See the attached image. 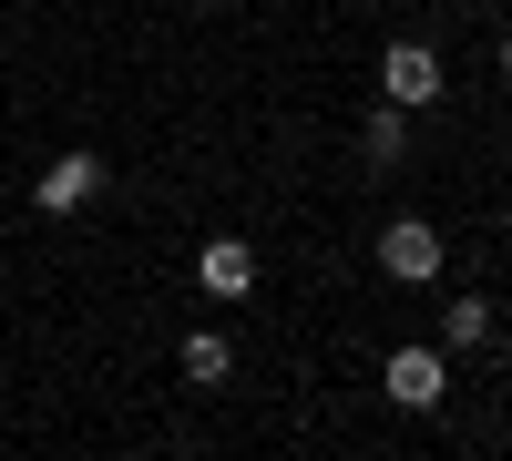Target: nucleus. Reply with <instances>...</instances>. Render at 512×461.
Returning a JSON list of instances; mask_svg holds the SVG:
<instances>
[{
	"mask_svg": "<svg viewBox=\"0 0 512 461\" xmlns=\"http://www.w3.org/2000/svg\"><path fill=\"white\" fill-rule=\"evenodd\" d=\"M451 93V62L431 52V41H390L379 52V103H400V113H431Z\"/></svg>",
	"mask_w": 512,
	"mask_h": 461,
	"instance_id": "f257e3e1",
	"label": "nucleus"
},
{
	"mask_svg": "<svg viewBox=\"0 0 512 461\" xmlns=\"http://www.w3.org/2000/svg\"><path fill=\"white\" fill-rule=\"evenodd\" d=\"M379 390H390V410H441L451 400V349L431 339V349H390V369H379Z\"/></svg>",
	"mask_w": 512,
	"mask_h": 461,
	"instance_id": "f03ea898",
	"label": "nucleus"
},
{
	"mask_svg": "<svg viewBox=\"0 0 512 461\" xmlns=\"http://www.w3.org/2000/svg\"><path fill=\"white\" fill-rule=\"evenodd\" d=\"M93 195H103V154H93V144H62V154L31 175V205H41V216H82Z\"/></svg>",
	"mask_w": 512,
	"mask_h": 461,
	"instance_id": "7ed1b4c3",
	"label": "nucleus"
},
{
	"mask_svg": "<svg viewBox=\"0 0 512 461\" xmlns=\"http://www.w3.org/2000/svg\"><path fill=\"white\" fill-rule=\"evenodd\" d=\"M379 277L390 287H431L441 277V226L431 216H390L379 226Z\"/></svg>",
	"mask_w": 512,
	"mask_h": 461,
	"instance_id": "20e7f679",
	"label": "nucleus"
},
{
	"mask_svg": "<svg viewBox=\"0 0 512 461\" xmlns=\"http://www.w3.org/2000/svg\"><path fill=\"white\" fill-rule=\"evenodd\" d=\"M195 287H205L216 308H236L246 287H256V246H246V236H205V246H195Z\"/></svg>",
	"mask_w": 512,
	"mask_h": 461,
	"instance_id": "39448f33",
	"label": "nucleus"
},
{
	"mask_svg": "<svg viewBox=\"0 0 512 461\" xmlns=\"http://www.w3.org/2000/svg\"><path fill=\"white\" fill-rule=\"evenodd\" d=\"M236 380V339H226V328H195V339H185V390H226Z\"/></svg>",
	"mask_w": 512,
	"mask_h": 461,
	"instance_id": "423d86ee",
	"label": "nucleus"
},
{
	"mask_svg": "<svg viewBox=\"0 0 512 461\" xmlns=\"http://www.w3.org/2000/svg\"><path fill=\"white\" fill-rule=\"evenodd\" d=\"M359 154L379 164V175H390V164L410 154V113H400V103H379V113H369V134H359Z\"/></svg>",
	"mask_w": 512,
	"mask_h": 461,
	"instance_id": "0eeeda50",
	"label": "nucleus"
},
{
	"mask_svg": "<svg viewBox=\"0 0 512 461\" xmlns=\"http://www.w3.org/2000/svg\"><path fill=\"white\" fill-rule=\"evenodd\" d=\"M482 339H492V298H451L441 308V349L461 359V349H482Z\"/></svg>",
	"mask_w": 512,
	"mask_h": 461,
	"instance_id": "6e6552de",
	"label": "nucleus"
},
{
	"mask_svg": "<svg viewBox=\"0 0 512 461\" xmlns=\"http://www.w3.org/2000/svg\"><path fill=\"white\" fill-rule=\"evenodd\" d=\"M492 62H502V82H512V31H502V52H492Z\"/></svg>",
	"mask_w": 512,
	"mask_h": 461,
	"instance_id": "1a4fd4ad",
	"label": "nucleus"
}]
</instances>
